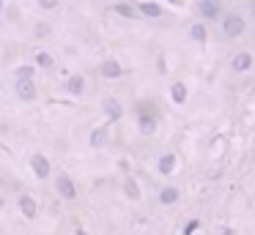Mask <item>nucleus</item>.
Wrapping results in <instances>:
<instances>
[{
    "mask_svg": "<svg viewBox=\"0 0 255 235\" xmlns=\"http://www.w3.org/2000/svg\"><path fill=\"white\" fill-rule=\"evenodd\" d=\"M135 112H137V129H140V134L151 137L156 131V120H159V110H156V104L154 101H137Z\"/></svg>",
    "mask_w": 255,
    "mask_h": 235,
    "instance_id": "1",
    "label": "nucleus"
},
{
    "mask_svg": "<svg viewBox=\"0 0 255 235\" xmlns=\"http://www.w3.org/2000/svg\"><path fill=\"white\" fill-rule=\"evenodd\" d=\"M244 30H247L244 17H239V14H225V17H222V36H225V39H239Z\"/></svg>",
    "mask_w": 255,
    "mask_h": 235,
    "instance_id": "2",
    "label": "nucleus"
},
{
    "mask_svg": "<svg viewBox=\"0 0 255 235\" xmlns=\"http://www.w3.org/2000/svg\"><path fill=\"white\" fill-rule=\"evenodd\" d=\"M55 192H58V197H63V200H77V183L71 181V175H66V172H58V175H55Z\"/></svg>",
    "mask_w": 255,
    "mask_h": 235,
    "instance_id": "3",
    "label": "nucleus"
},
{
    "mask_svg": "<svg viewBox=\"0 0 255 235\" xmlns=\"http://www.w3.org/2000/svg\"><path fill=\"white\" fill-rule=\"evenodd\" d=\"M195 14L201 19H220L222 17V3L220 0H198Z\"/></svg>",
    "mask_w": 255,
    "mask_h": 235,
    "instance_id": "4",
    "label": "nucleus"
},
{
    "mask_svg": "<svg viewBox=\"0 0 255 235\" xmlns=\"http://www.w3.org/2000/svg\"><path fill=\"white\" fill-rule=\"evenodd\" d=\"M30 170H33V175L39 178V181H47V178L52 175V164H50V159L44 153H33V156H30Z\"/></svg>",
    "mask_w": 255,
    "mask_h": 235,
    "instance_id": "5",
    "label": "nucleus"
},
{
    "mask_svg": "<svg viewBox=\"0 0 255 235\" xmlns=\"http://www.w3.org/2000/svg\"><path fill=\"white\" fill-rule=\"evenodd\" d=\"M14 93L19 96V101H33L36 99V79H14Z\"/></svg>",
    "mask_w": 255,
    "mask_h": 235,
    "instance_id": "6",
    "label": "nucleus"
},
{
    "mask_svg": "<svg viewBox=\"0 0 255 235\" xmlns=\"http://www.w3.org/2000/svg\"><path fill=\"white\" fill-rule=\"evenodd\" d=\"M99 71H102L104 79H118V77H124V66H121L115 58H104L102 66H99Z\"/></svg>",
    "mask_w": 255,
    "mask_h": 235,
    "instance_id": "7",
    "label": "nucleus"
},
{
    "mask_svg": "<svg viewBox=\"0 0 255 235\" xmlns=\"http://www.w3.org/2000/svg\"><path fill=\"white\" fill-rule=\"evenodd\" d=\"M17 205H19V211H22L25 219H36V216H39V202H36L33 194H19Z\"/></svg>",
    "mask_w": 255,
    "mask_h": 235,
    "instance_id": "8",
    "label": "nucleus"
},
{
    "mask_svg": "<svg viewBox=\"0 0 255 235\" xmlns=\"http://www.w3.org/2000/svg\"><path fill=\"white\" fill-rule=\"evenodd\" d=\"M102 112H104V118L110 120V123H115V120L124 115V107H121L118 99H113V96H110V99L102 101Z\"/></svg>",
    "mask_w": 255,
    "mask_h": 235,
    "instance_id": "9",
    "label": "nucleus"
},
{
    "mask_svg": "<svg viewBox=\"0 0 255 235\" xmlns=\"http://www.w3.org/2000/svg\"><path fill=\"white\" fill-rule=\"evenodd\" d=\"M253 63H255V58L250 52H236L231 60V69H233V74H247L253 69Z\"/></svg>",
    "mask_w": 255,
    "mask_h": 235,
    "instance_id": "10",
    "label": "nucleus"
},
{
    "mask_svg": "<svg viewBox=\"0 0 255 235\" xmlns=\"http://www.w3.org/2000/svg\"><path fill=\"white\" fill-rule=\"evenodd\" d=\"M66 93L80 99V96L85 93V77L83 74H71L69 79H66Z\"/></svg>",
    "mask_w": 255,
    "mask_h": 235,
    "instance_id": "11",
    "label": "nucleus"
},
{
    "mask_svg": "<svg viewBox=\"0 0 255 235\" xmlns=\"http://www.w3.org/2000/svg\"><path fill=\"white\" fill-rule=\"evenodd\" d=\"M170 99H173V104H184V101L190 99V88H187V82L176 79V82L170 85Z\"/></svg>",
    "mask_w": 255,
    "mask_h": 235,
    "instance_id": "12",
    "label": "nucleus"
},
{
    "mask_svg": "<svg viewBox=\"0 0 255 235\" xmlns=\"http://www.w3.org/2000/svg\"><path fill=\"white\" fill-rule=\"evenodd\" d=\"M173 170H176V153H162L156 159V172L159 175H170Z\"/></svg>",
    "mask_w": 255,
    "mask_h": 235,
    "instance_id": "13",
    "label": "nucleus"
},
{
    "mask_svg": "<svg viewBox=\"0 0 255 235\" xmlns=\"http://www.w3.org/2000/svg\"><path fill=\"white\" fill-rule=\"evenodd\" d=\"M181 200V192L176 186H162L159 189V205H176Z\"/></svg>",
    "mask_w": 255,
    "mask_h": 235,
    "instance_id": "14",
    "label": "nucleus"
},
{
    "mask_svg": "<svg viewBox=\"0 0 255 235\" xmlns=\"http://www.w3.org/2000/svg\"><path fill=\"white\" fill-rule=\"evenodd\" d=\"M137 8H140V17H149V19H159L165 14L159 3H151V0L149 3H137Z\"/></svg>",
    "mask_w": 255,
    "mask_h": 235,
    "instance_id": "15",
    "label": "nucleus"
},
{
    "mask_svg": "<svg viewBox=\"0 0 255 235\" xmlns=\"http://www.w3.org/2000/svg\"><path fill=\"white\" fill-rule=\"evenodd\" d=\"M88 145H91V148H104V145H107V129H104V126H99V129L91 131Z\"/></svg>",
    "mask_w": 255,
    "mask_h": 235,
    "instance_id": "16",
    "label": "nucleus"
},
{
    "mask_svg": "<svg viewBox=\"0 0 255 235\" xmlns=\"http://www.w3.org/2000/svg\"><path fill=\"white\" fill-rule=\"evenodd\" d=\"M115 14H121V17H126V19H137L140 17V8H137L135 3H118V6H115Z\"/></svg>",
    "mask_w": 255,
    "mask_h": 235,
    "instance_id": "17",
    "label": "nucleus"
},
{
    "mask_svg": "<svg viewBox=\"0 0 255 235\" xmlns=\"http://www.w3.org/2000/svg\"><path fill=\"white\" fill-rule=\"evenodd\" d=\"M190 39L192 41H198V44H203L208 39V30H206V25L203 22H195V25H190Z\"/></svg>",
    "mask_w": 255,
    "mask_h": 235,
    "instance_id": "18",
    "label": "nucleus"
},
{
    "mask_svg": "<svg viewBox=\"0 0 255 235\" xmlns=\"http://www.w3.org/2000/svg\"><path fill=\"white\" fill-rule=\"evenodd\" d=\"M14 79H36V63H22L14 69Z\"/></svg>",
    "mask_w": 255,
    "mask_h": 235,
    "instance_id": "19",
    "label": "nucleus"
},
{
    "mask_svg": "<svg viewBox=\"0 0 255 235\" xmlns=\"http://www.w3.org/2000/svg\"><path fill=\"white\" fill-rule=\"evenodd\" d=\"M124 194L129 197V200H140V186H137L135 178H124Z\"/></svg>",
    "mask_w": 255,
    "mask_h": 235,
    "instance_id": "20",
    "label": "nucleus"
},
{
    "mask_svg": "<svg viewBox=\"0 0 255 235\" xmlns=\"http://www.w3.org/2000/svg\"><path fill=\"white\" fill-rule=\"evenodd\" d=\"M52 63H55V60H52V55H50V52H39V55H36V66H42V69H52Z\"/></svg>",
    "mask_w": 255,
    "mask_h": 235,
    "instance_id": "21",
    "label": "nucleus"
},
{
    "mask_svg": "<svg viewBox=\"0 0 255 235\" xmlns=\"http://www.w3.org/2000/svg\"><path fill=\"white\" fill-rule=\"evenodd\" d=\"M50 30H52V28H50V25H44V22H39V25H36V36H39V39H47V36H50Z\"/></svg>",
    "mask_w": 255,
    "mask_h": 235,
    "instance_id": "22",
    "label": "nucleus"
},
{
    "mask_svg": "<svg viewBox=\"0 0 255 235\" xmlns=\"http://www.w3.org/2000/svg\"><path fill=\"white\" fill-rule=\"evenodd\" d=\"M198 227H201V222H198V219H192V222H187V227H184V235H192Z\"/></svg>",
    "mask_w": 255,
    "mask_h": 235,
    "instance_id": "23",
    "label": "nucleus"
},
{
    "mask_svg": "<svg viewBox=\"0 0 255 235\" xmlns=\"http://www.w3.org/2000/svg\"><path fill=\"white\" fill-rule=\"evenodd\" d=\"M39 6L42 8H55L58 6V0H39Z\"/></svg>",
    "mask_w": 255,
    "mask_h": 235,
    "instance_id": "24",
    "label": "nucleus"
},
{
    "mask_svg": "<svg viewBox=\"0 0 255 235\" xmlns=\"http://www.w3.org/2000/svg\"><path fill=\"white\" fill-rule=\"evenodd\" d=\"M222 235H231V230H225V233H222Z\"/></svg>",
    "mask_w": 255,
    "mask_h": 235,
    "instance_id": "25",
    "label": "nucleus"
},
{
    "mask_svg": "<svg viewBox=\"0 0 255 235\" xmlns=\"http://www.w3.org/2000/svg\"><path fill=\"white\" fill-rule=\"evenodd\" d=\"M253 11H255V0H253Z\"/></svg>",
    "mask_w": 255,
    "mask_h": 235,
    "instance_id": "26",
    "label": "nucleus"
},
{
    "mask_svg": "<svg viewBox=\"0 0 255 235\" xmlns=\"http://www.w3.org/2000/svg\"><path fill=\"white\" fill-rule=\"evenodd\" d=\"M0 11H3V3H0Z\"/></svg>",
    "mask_w": 255,
    "mask_h": 235,
    "instance_id": "27",
    "label": "nucleus"
},
{
    "mask_svg": "<svg viewBox=\"0 0 255 235\" xmlns=\"http://www.w3.org/2000/svg\"><path fill=\"white\" fill-rule=\"evenodd\" d=\"M170 3H176V0H170Z\"/></svg>",
    "mask_w": 255,
    "mask_h": 235,
    "instance_id": "28",
    "label": "nucleus"
}]
</instances>
